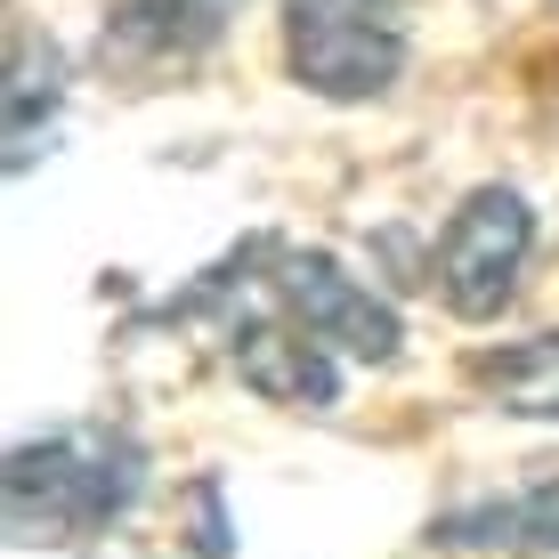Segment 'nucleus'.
<instances>
[{
  "instance_id": "obj_2",
  "label": "nucleus",
  "mask_w": 559,
  "mask_h": 559,
  "mask_svg": "<svg viewBox=\"0 0 559 559\" xmlns=\"http://www.w3.org/2000/svg\"><path fill=\"white\" fill-rule=\"evenodd\" d=\"M535 252V211L519 187H471L438 236V293L454 317H495L519 293V267Z\"/></svg>"
},
{
  "instance_id": "obj_5",
  "label": "nucleus",
  "mask_w": 559,
  "mask_h": 559,
  "mask_svg": "<svg viewBox=\"0 0 559 559\" xmlns=\"http://www.w3.org/2000/svg\"><path fill=\"white\" fill-rule=\"evenodd\" d=\"M236 16H243V0H122L114 25H122V41L146 49V57H195V49L219 41Z\"/></svg>"
},
{
  "instance_id": "obj_3",
  "label": "nucleus",
  "mask_w": 559,
  "mask_h": 559,
  "mask_svg": "<svg viewBox=\"0 0 559 559\" xmlns=\"http://www.w3.org/2000/svg\"><path fill=\"white\" fill-rule=\"evenodd\" d=\"M284 293H293V308L308 317V341H341V349H357V357H390L397 349V317L365 293V284L341 276L333 260H293Z\"/></svg>"
},
{
  "instance_id": "obj_1",
  "label": "nucleus",
  "mask_w": 559,
  "mask_h": 559,
  "mask_svg": "<svg viewBox=\"0 0 559 559\" xmlns=\"http://www.w3.org/2000/svg\"><path fill=\"white\" fill-rule=\"evenodd\" d=\"M421 0H284V57L317 98H381L406 73Z\"/></svg>"
},
{
  "instance_id": "obj_4",
  "label": "nucleus",
  "mask_w": 559,
  "mask_h": 559,
  "mask_svg": "<svg viewBox=\"0 0 559 559\" xmlns=\"http://www.w3.org/2000/svg\"><path fill=\"white\" fill-rule=\"evenodd\" d=\"M471 381H478L487 406H503L519 421H559V333H535V341L471 357Z\"/></svg>"
}]
</instances>
